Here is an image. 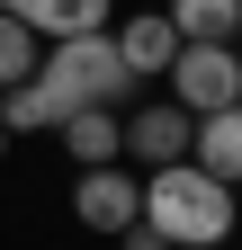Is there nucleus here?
Segmentation results:
<instances>
[{
    "mask_svg": "<svg viewBox=\"0 0 242 250\" xmlns=\"http://www.w3.org/2000/svg\"><path fill=\"white\" fill-rule=\"evenodd\" d=\"M0 143H9V125H0Z\"/></svg>",
    "mask_w": 242,
    "mask_h": 250,
    "instance_id": "dca6fc26",
    "label": "nucleus"
},
{
    "mask_svg": "<svg viewBox=\"0 0 242 250\" xmlns=\"http://www.w3.org/2000/svg\"><path fill=\"white\" fill-rule=\"evenodd\" d=\"M162 81H170V99L189 107V116H216V107L242 99V54L233 45H179Z\"/></svg>",
    "mask_w": 242,
    "mask_h": 250,
    "instance_id": "7ed1b4c3",
    "label": "nucleus"
},
{
    "mask_svg": "<svg viewBox=\"0 0 242 250\" xmlns=\"http://www.w3.org/2000/svg\"><path fill=\"white\" fill-rule=\"evenodd\" d=\"M72 214H81L90 232H126L135 214H144V179L117 170V161H90V170L72 179Z\"/></svg>",
    "mask_w": 242,
    "mask_h": 250,
    "instance_id": "20e7f679",
    "label": "nucleus"
},
{
    "mask_svg": "<svg viewBox=\"0 0 242 250\" xmlns=\"http://www.w3.org/2000/svg\"><path fill=\"white\" fill-rule=\"evenodd\" d=\"M179 45H233L242 36V0H170Z\"/></svg>",
    "mask_w": 242,
    "mask_h": 250,
    "instance_id": "1a4fd4ad",
    "label": "nucleus"
},
{
    "mask_svg": "<svg viewBox=\"0 0 242 250\" xmlns=\"http://www.w3.org/2000/svg\"><path fill=\"white\" fill-rule=\"evenodd\" d=\"M45 89H54V107H117L135 89V72H126V54H117V36L108 27H90V36H54V54H45V72H36Z\"/></svg>",
    "mask_w": 242,
    "mask_h": 250,
    "instance_id": "f03ea898",
    "label": "nucleus"
},
{
    "mask_svg": "<svg viewBox=\"0 0 242 250\" xmlns=\"http://www.w3.org/2000/svg\"><path fill=\"white\" fill-rule=\"evenodd\" d=\"M117 54H126V72H135V81H162V72H170V54H179L170 9H135L126 27H117Z\"/></svg>",
    "mask_w": 242,
    "mask_h": 250,
    "instance_id": "423d86ee",
    "label": "nucleus"
},
{
    "mask_svg": "<svg viewBox=\"0 0 242 250\" xmlns=\"http://www.w3.org/2000/svg\"><path fill=\"white\" fill-rule=\"evenodd\" d=\"M108 241H117V250H170V241H162L153 224H144V214H135V224H126V232H108Z\"/></svg>",
    "mask_w": 242,
    "mask_h": 250,
    "instance_id": "ddd939ff",
    "label": "nucleus"
},
{
    "mask_svg": "<svg viewBox=\"0 0 242 250\" xmlns=\"http://www.w3.org/2000/svg\"><path fill=\"white\" fill-rule=\"evenodd\" d=\"M0 9H18V18H27V0H0Z\"/></svg>",
    "mask_w": 242,
    "mask_h": 250,
    "instance_id": "2eb2a0df",
    "label": "nucleus"
},
{
    "mask_svg": "<svg viewBox=\"0 0 242 250\" xmlns=\"http://www.w3.org/2000/svg\"><path fill=\"white\" fill-rule=\"evenodd\" d=\"M0 125H9V134H54V125H63V107H54V89L27 72V81L0 89Z\"/></svg>",
    "mask_w": 242,
    "mask_h": 250,
    "instance_id": "9d476101",
    "label": "nucleus"
},
{
    "mask_svg": "<svg viewBox=\"0 0 242 250\" xmlns=\"http://www.w3.org/2000/svg\"><path fill=\"white\" fill-rule=\"evenodd\" d=\"M117 0H27V27L54 45V36H90V27H108Z\"/></svg>",
    "mask_w": 242,
    "mask_h": 250,
    "instance_id": "9b49d317",
    "label": "nucleus"
},
{
    "mask_svg": "<svg viewBox=\"0 0 242 250\" xmlns=\"http://www.w3.org/2000/svg\"><path fill=\"white\" fill-rule=\"evenodd\" d=\"M189 161H197V170H216V179H242V99H233V107H216V116H197Z\"/></svg>",
    "mask_w": 242,
    "mask_h": 250,
    "instance_id": "6e6552de",
    "label": "nucleus"
},
{
    "mask_svg": "<svg viewBox=\"0 0 242 250\" xmlns=\"http://www.w3.org/2000/svg\"><path fill=\"white\" fill-rule=\"evenodd\" d=\"M27 72H36V27H27L18 9H0V89L27 81Z\"/></svg>",
    "mask_w": 242,
    "mask_h": 250,
    "instance_id": "f8f14e48",
    "label": "nucleus"
},
{
    "mask_svg": "<svg viewBox=\"0 0 242 250\" xmlns=\"http://www.w3.org/2000/svg\"><path fill=\"white\" fill-rule=\"evenodd\" d=\"M189 134H197V116L179 107V99H153V107H135V116H126V152H135L144 170L189 161Z\"/></svg>",
    "mask_w": 242,
    "mask_h": 250,
    "instance_id": "39448f33",
    "label": "nucleus"
},
{
    "mask_svg": "<svg viewBox=\"0 0 242 250\" xmlns=\"http://www.w3.org/2000/svg\"><path fill=\"white\" fill-rule=\"evenodd\" d=\"M54 134H63V152H72L81 170L90 161H126V116H117V107H72Z\"/></svg>",
    "mask_w": 242,
    "mask_h": 250,
    "instance_id": "0eeeda50",
    "label": "nucleus"
},
{
    "mask_svg": "<svg viewBox=\"0 0 242 250\" xmlns=\"http://www.w3.org/2000/svg\"><path fill=\"white\" fill-rule=\"evenodd\" d=\"M233 241H242V179H233Z\"/></svg>",
    "mask_w": 242,
    "mask_h": 250,
    "instance_id": "4468645a",
    "label": "nucleus"
},
{
    "mask_svg": "<svg viewBox=\"0 0 242 250\" xmlns=\"http://www.w3.org/2000/svg\"><path fill=\"white\" fill-rule=\"evenodd\" d=\"M144 224H153L170 250H216L233 241V179L197 170V161H162L144 179Z\"/></svg>",
    "mask_w": 242,
    "mask_h": 250,
    "instance_id": "f257e3e1",
    "label": "nucleus"
}]
</instances>
